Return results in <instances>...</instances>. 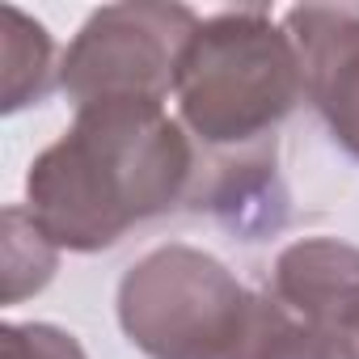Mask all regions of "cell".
Listing matches in <instances>:
<instances>
[{
  "instance_id": "cell-1",
  "label": "cell",
  "mask_w": 359,
  "mask_h": 359,
  "mask_svg": "<svg viewBox=\"0 0 359 359\" xmlns=\"http://www.w3.org/2000/svg\"><path fill=\"white\" fill-rule=\"evenodd\" d=\"M195 148L156 97H97L30 165V220L51 245L106 250L195 187Z\"/></svg>"
},
{
  "instance_id": "cell-2",
  "label": "cell",
  "mask_w": 359,
  "mask_h": 359,
  "mask_svg": "<svg viewBox=\"0 0 359 359\" xmlns=\"http://www.w3.org/2000/svg\"><path fill=\"white\" fill-rule=\"evenodd\" d=\"M304 93L300 55L287 30H275L262 9H233L199 22L173 97L182 127L203 144L212 173L237 161H275V123Z\"/></svg>"
},
{
  "instance_id": "cell-3",
  "label": "cell",
  "mask_w": 359,
  "mask_h": 359,
  "mask_svg": "<svg viewBox=\"0 0 359 359\" xmlns=\"http://www.w3.org/2000/svg\"><path fill=\"white\" fill-rule=\"evenodd\" d=\"M254 317L258 296L191 245L148 254L118 287V321L152 359H245Z\"/></svg>"
},
{
  "instance_id": "cell-4",
  "label": "cell",
  "mask_w": 359,
  "mask_h": 359,
  "mask_svg": "<svg viewBox=\"0 0 359 359\" xmlns=\"http://www.w3.org/2000/svg\"><path fill=\"white\" fill-rule=\"evenodd\" d=\"M199 30L182 5H110L97 9L76 43L64 51L60 85L85 106L97 97H156L173 93L177 64Z\"/></svg>"
},
{
  "instance_id": "cell-5",
  "label": "cell",
  "mask_w": 359,
  "mask_h": 359,
  "mask_svg": "<svg viewBox=\"0 0 359 359\" xmlns=\"http://www.w3.org/2000/svg\"><path fill=\"white\" fill-rule=\"evenodd\" d=\"M283 26L300 55L304 97L359 161V9L304 5L287 9Z\"/></svg>"
},
{
  "instance_id": "cell-6",
  "label": "cell",
  "mask_w": 359,
  "mask_h": 359,
  "mask_svg": "<svg viewBox=\"0 0 359 359\" xmlns=\"http://www.w3.org/2000/svg\"><path fill=\"white\" fill-rule=\"evenodd\" d=\"M266 292L296 317L346 338L359 309V250L334 237L296 241L275 258Z\"/></svg>"
},
{
  "instance_id": "cell-7",
  "label": "cell",
  "mask_w": 359,
  "mask_h": 359,
  "mask_svg": "<svg viewBox=\"0 0 359 359\" xmlns=\"http://www.w3.org/2000/svg\"><path fill=\"white\" fill-rule=\"evenodd\" d=\"M245 359H359V351L351 338L296 317L266 292L258 296V317Z\"/></svg>"
},
{
  "instance_id": "cell-8",
  "label": "cell",
  "mask_w": 359,
  "mask_h": 359,
  "mask_svg": "<svg viewBox=\"0 0 359 359\" xmlns=\"http://www.w3.org/2000/svg\"><path fill=\"white\" fill-rule=\"evenodd\" d=\"M51 89V39L39 22L5 9V110L39 102Z\"/></svg>"
},
{
  "instance_id": "cell-9",
  "label": "cell",
  "mask_w": 359,
  "mask_h": 359,
  "mask_svg": "<svg viewBox=\"0 0 359 359\" xmlns=\"http://www.w3.org/2000/svg\"><path fill=\"white\" fill-rule=\"evenodd\" d=\"M0 355L5 359H85L72 334L55 325H5L0 330Z\"/></svg>"
}]
</instances>
